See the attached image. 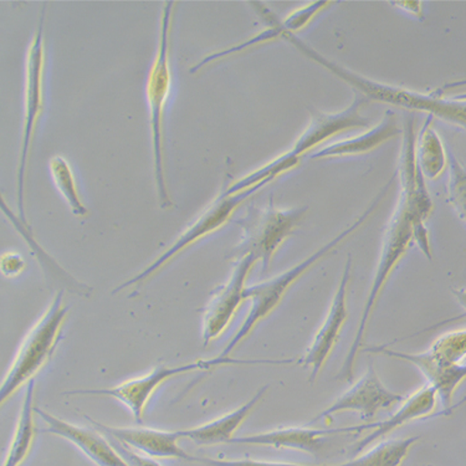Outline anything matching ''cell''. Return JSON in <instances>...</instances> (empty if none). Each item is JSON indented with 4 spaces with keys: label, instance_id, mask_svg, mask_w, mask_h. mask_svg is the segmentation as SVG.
<instances>
[{
    "label": "cell",
    "instance_id": "obj_1",
    "mask_svg": "<svg viewBox=\"0 0 466 466\" xmlns=\"http://www.w3.org/2000/svg\"><path fill=\"white\" fill-rule=\"evenodd\" d=\"M396 177L397 175H394L392 178H390V182H388L387 185L383 187V189L380 190L379 196H377L376 198L373 199V202L370 203L369 208L360 214L351 226L343 229L341 233L329 240V243L322 245L319 249L314 251L311 255H309V257L305 258L304 260L300 261V263L288 268L284 273L268 279V280L258 282V284L251 285V287L247 288V291H245V299L250 301L249 312H248L247 318H245L244 322L241 323V326L239 329H238L236 335L231 338L229 343L226 346V349H224L223 352L218 357H222V359H228V357H230L231 353L234 352V350H236L241 342H244L245 339L249 338L258 323L263 322L268 316L273 314L275 309H278V306L281 304L282 300H284L288 291L294 287L296 281L300 280V279L304 277L309 270H311V268H314L316 264H319V261H322L323 258H328L329 255H331L332 253H335L338 248L341 247L345 241L349 240L353 234H356L360 228L369 222L373 214L380 208L383 200L386 199L388 192L392 188L394 180H396Z\"/></svg>",
    "mask_w": 466,
    "mask_h": 466
},
{
    "label": "cell",
    "instance_id": "obj_2",
    "mask_svg": "<svg viewBox=\"0 0 466 466\" xmlns=\"http://www.w3.org/2000/svg\"><path fill=\"white\" fill-rule=\"evenodd\" d=\"M367 102H369L367 98L357 95L353 98L352 104L342 111L329 114V112L319 111L316 108H309V124L289 151L278 156L267 165L258 167L249 175L234 180L233 183L223 188L222 192L226 196H234V194L253 188L265 180L273 182L279 177L296 168L308 153L309 155L314 153L316 149L319 148V145L328 139L336 137L343 132L351 131V129L367 127L370 125V120L363 115V107Z\"/></svg>",
    "mask_w": 466,
    "mask_h": 466
},
{
    "label": "cell",
    "instance_id": "obj_3",
    "mask_svg": "<svg viewBox=\"0 0 466 466\" xmlns=\"http://www.w3.org/2000/svg\"><path fill=\"white\" fill-rule=\"evenodd\" d=\"M175 5L176 2H166L163 6L157 53L149 69L147 85H146L152 135L153 169H155L159 206L162 209L171 208L173 204L165 175L163 118H165L166 104L172 87L171 33Z\"/></svg>",
    "mask_w": 466,
    "mask_h": 466
},
{
    "label": "cell",
    "instance_id": "obj_4",
    "mask_svg": "<svg viewBox=\"0 0 466 466\" xmlns=\"http://www.w3.org/2000/svg\"><path fill=\"white\" fill-rule=\"evenodd\" d=\"M416 243L414 240L413 219L410 210L402 199L398 200L396 209L386 231H384L382 249H380L379 265H377L372 285H370L369 296H367L365 306H363L362 316H360L359 328H357L355 338L349 353H347L345 362H343L339 379L343 380H352L353 369H355L357 356L362 349L365 342L367 329L372 319L374 309L388 280L402 261L404 255L410 250V245Z\"/></svg>",
    "mask_w": 466,
    "mask_h": 466
},
{
    "label": "cell",
    "instance_id": "obj_5",
    "mask_svg": "<svg viewBox=\"0 0 466 466\" xmlns=\"http://www.w3.org/2000/svg\"><path fill=\"white\" fill-rule=\"evenodd\" d=\"M69 308L64 302V290L57 291L42 318L24 339L12 366L0 388V404L8 402L20 388L35 379L49 362L59 345Z\"/></svg>",
    "mask_w": 466,
    "mask_h": 466
},
{
    "label": "cell",
    "instance_id": "obj_6",
    "mask_svg": "<svg viewBox=\"0 0 466 466\" xmlns=\"http://www.w3.org/2000/svg\"><path fill=\"white\" fill-rule=\"evenodd\" d=\"M292 360H233L230 357L222 359L216 357L210 360H199L196 362L186 363L180 366L158 365L149 373L139 376L137 379L126 380L118 386L104 388V390H75L65 393V396H105L111 397L124 404L136 423L144 421L145 410L153 394L167 380L175 379L182 374L210 370L217 367L228 365H290Z\"/></svg>",
    "mask_w": 466,
    "mask_h": 466
},
{
    "label": "cell",
    "instance_id": "obj_7",
    "mask_svg": "<svg viewBox=\"0 0 466 466\" xmlns=\"http://www.w3.org/2000/svg\"><path fill=\"white\" fill-rule=\"evenodd\" d=\"M306 213L308 207L277 208L273 200L263 208L250 209L240 222L243 234L233 257L238 260L245 255H253L258 263L260 261L263 274L267 273L275 254L300 227Z\"/></svg>",
    "mask_w": 466,
    "mask_h": 466
},
{
    "label": "cell",
    "instance_id": "obj_8",
    "mask_svg": "<svg viewBox=\"0 0 466 466\" xmlns=\"http://www.w3.org/2000/svg\"><path fill=\"white\" fill-rule=\"evenodd\" d=\"M46 6L40 15L39 25L30 43L25 66V91H24V122L22 147H20L18 175H16V197L19 217L28 223L25 212V177L28 171L30 149L37 121L44 108V69H46V43H44Z\"/></svg>",
    "mask_w": 466,
    "mask_h": 466
},
{
    "label": "cell",
    "instance_id": "obj_9",
    "mask_svg": "<svg viewBox=\"0 0 466 466\" xmlns=\"http://www.w3.org/2000/svg\"><path fill=\"white\" fill-rule=\"evenodd\" d=\"M270 183L271 180H265V182L260 183V185L245 190V192L234 194V196H226L223 192L220 193L219 196L200 213V216L177 238L175 243H173L168 249L163 251V253L159 255L158 258H156L148 267H146L141 273L135 275L134 278L129 279V280L121 284L120 287L116 288L112 294H117V292L124 291L126 289L144 284L145 281L155 277L163 268L175 260L179 254L188 249L193 244H196L197 241L204 239V238L213 234L214 231L219 230L220 228L226 226L245 200L249 199L255 193L263 189L264 187L270 185Z\"/></svg>",
    "mask_w": 466,
    "mask_h": 466
},
{
    "label": "cell",
    "instance_id": "obj_10",
    "mask_svg": "<svg viewBox=\"0 0 466 466\" xmlns=\"http://www.w3.org/2000/svg\"><path fill=\"white\" fill-rule=\"evenodd\" d=\"M416 141L414 120L407 118L404 122L402 149H400V166H398L397 172L400 185V199L406 204L411 219H413L414 240L421 253L431 260L433 251H431L427 222L433 213L434 204L430 190L427 188L425 177L417 163Z\"/></svg>",
    "mask_w": 466,
    "mask_h": 466
},
{
    "label": "cell",
    "instance_id": "obj_11",
    "mask_svg": "<svg viewBox=\"0 0 466 466\" xmlns=\"http://www.w3.org/2000/svg\"><path fill=\"white\" fill-rule=\"evenodd\" d=\"M258 8L255 9L260 18L265 22V28L250 36L249 39L244 40L236 46L226 47V49L219 51H213L202 57L196 65L190 67V73L196 74L203 70L208 65L217 63V61L227 59L237 54L243 53V51L253 49L263 44L275 42V40H282L287 34H295L306 28L309 23L312 22L319 15H321L323 10L329 8L333 5L332 2H312L308 3L301 8H298L289 15L287 18L280 19L270 12L268 8H264L261 3H253Z\"/></svg>",
    "mask_w": 466,
    "mask_h": 466
},
{
    "label": "cell",
    "instance_id": "obj_12",
    "mask_svg": "<svg viewBox=\"0 0 466 466\" xmlns=\"http://www.w3.org/2000/svg\"><path fill=\"white\" fill-rule=\"evenodd\" d=\"M258 260L253 255L238 258L226 284L218 289L216 294L204 309L202 339L203 345L208 346L214 339L222 336L236 318L238 309L243 305L247 282Z\"/></svg>",
    "mask_w": 466,
    "mask_h": 466
},
{
    "label": "cell",
    "instance_id": "obj_13",
    "mask_svg": "<svg viewBox=\"0 0 466 466\" xmlns=\"http://www.w3.org/2000/svg\"><path fill=\"white\" fill-rule=\"evenodd\" d=\"M403 400L402 394L393 392L384 386L374 369L373 360H370L363 376L341 394L331 406L323 410L312 423L329 420L336 414L349 413V411L359 414L363 420H370L380 411L390 410Z\"/></svg>",
    "mask_w": 466,
    "mask_h": 466
},
{
    "label": "cell",
    "instance_id": "obj_14",
    "mask_svg": "<svg viewBox=\"0 0 466 466\" xmlns=\"http://www.w3.org/2000/svg\"><path fill=\"white\" fill-rule=\"evenodd\" d=\"M351 268L352 258L349 257L345 268H343L338 290L333 295L328 315L323 319L321 328L319 329L314 339H312L311 345L309 346L305 356L299 362L309 369V380L311 382L318 379L323 367L328 363L333 350H335L339 338H341L347 319H349L350 311L349 305H347V295H349V284L351 280Z\"/></svg>",
    "mask_w": 466,
    "mask_h": 466
},
{
    "label": "cell",
    "instance_id": "obj_15",
    "mask_svg": "<svg viewBox=\"0 0 466 466\" xmlns=\"http://www.w3.org/2000/svg\"><path fill=\"white\" fill-rule=\"evenodd\" d=\"M367 352L390 357L417 367L428 380V384L437 390L439 400L445 410H451L455 392L466 380V365H449L437 359L430 350L420 353H408L388 349V346H377L370 347Z\"/></svg>",
    "mask_w": 466,
    "mask_h": 466
},
{
    "label": "cell",
    "instance_id": "obj_16",
    "mask_svg": "<svg viewBox=\"0 0 466 466\" xmlns=\"http://www.w3.org/2000/svg\"><path fill=\"white\" fill-rule=\"evenodd\" d=\"M363 431H365L363 430V424L346 428H328V430L311 427L278 428L274 431L236 437L230 441V444L290 449V451L318 455L322 451L326 438L335 434L360 433Z\"/></svg>",
    "mask_w": 466,
    "mask_h": 466
},
{
    "label": "cell",
    "instance_id": "obj_17",
    "mask_svg": "<svg viewBox=\"0 0 466 466\" xmlns=\"http://www.w3.org/2000/svg\"><path fill=\"white\" fill-rule=\"evenodd\" d=\"M87 418V420L108 438L115 439L118 443L134 451L147 455L153 459H182L193 461L194 457L189 455L179 445V431L153 430V428H122L98 423Z\"/></svg>",
    "mask_w": 466,
    "mask_h": 466
},
{
    "label": "cell",
    "instance_id": "obj_18",
    "mask_svg": "<svg viewBox=\"0 0 466 466\" xmlns=\"http://www.w3.org/2000/svg\"><path fill=\"white\" fill-rule=\"evenodd\" d=\"M36 416L46 424V433L56 435L70 441L96 466H129L110 439L100 431L79 427L53 416L42 408H35Z\"/></svg>",
    "mask_w": 466,
    "mask_h": 466
},
{
    "label": "cell",
    "instance_id": "obj_19",
    "mask_svg": "<svg viewBox=\"0 0 466 466\" xmlns=\"http://www.w3.org/2000/svg\"><path fill=\"white\" fill-rule=\"evenodd\" d=\"M438 400L437 390L431 384H424L416 392L411 393L410 397L404 398L397 410L390 414L387 420L366 423V431H370V434L362 441H357L355 447H353V452L360 454L376 441L386 438L387 435L400 430L404 425L431 417L438 406Z\"/></svg>",
    "mask_w": 466,
    "mask_h": 466
},
{
    "label": "cell",
    "instance_id": "obj_20",
    "mask_svg": "<svg viewBox=\"0 0 466 466\" xmlns=\"http://www.w3.org/2000/svg\"><path fill=\"white\" fill-rule=\"evenodd\" d=\"M268 386L260 388L243 406L224 414L222 417L216 418L208 423L198 425V427L178 431L180 438L189 439L198 447L230 444V441L236 438L237 431L240 430L241 425L253 413L258 402L263 400L265 393L268 392Z\"/></svg>",
    "mask_w": 466,
    "mask_h": 466
},
{
    "label": "cell",
    "instance_id": "obj_21",
    "mask_svg": "<svg viewBox=\"0 0 466 466\" xmlns=\"http://www.w3.org/2000/svg\"><path fill=\"white\" fill-rule=\"evenodd\" d=\"M402 134L398 126L397 116L392 110L384 114L382 121L369 131L363 132L355 137L341 139L333 144L322 146L309 155L312 159H326L333 157H345V156H359L372 152L374 149L396 138Z\"/></svg>",
    "mask_w": 466,
    "mask_h": 466
},
{
    "label": "cell",
    "instance_id": "obj_22",
    "mask_svg": "<svg viewBox=\"0 0 466 466\" xmlns=\"http://www.w3.org/2000/svg\"><path fill=\"white\" fill-rule=\"evenodd\" d=\"M34 392H35V380L26 387L15 434L10 441L3 466H22L32 452L36 437V410L34 407Z\"/></svg>",
    "mask_w": 466,
    "mask_h": 466
},
{
    "label": "cell",
    "instance_id": "obj_23",
    "mask_svg": "<svg viewBox=\"0 0 466 466\" xmlns=\"http://www.w3.org/2000/svg\"><path fill=\"white\" fill-rule=\"evenodd\" d=\"M416 157L425 179H437L448 168L449 152L441 135L433 127L431 116H428L417 136Z\"/></svg>",
    "mask_w": 466,
    "mask_h": 466
},
{
    "label": "cell",
    "instance_id": "obj_24",
    "mask_svg": "<svg viewBox=\"0 0 466 466\" xmlns=\"http://www.w3.org/2000/svg\"><path fill=\"white\" fill-rule=\"evenodd\" d=\"M420 437L388 439L341 464L319 466H402ZM319 466V465H318Z\"/></svg>",
    "mask_w": 466,
    "mask_h": 466
},
{
    "label": "cell",
    "instance_id": "obj_25",
    "mask_svg": "<svg viewBox=\"0 0 466 466\" xmlns=\"http://www.w3.org/2000/svg\"><path fill=\"white\" fill-rule=\"evenodd\" d=\"M2 209L3 212L8 216L10 222L15 224L16 230L22 234V237L25 239L26 243H28L29 247L32 248L33 253L36 255L37 261H42L43 268L47 271V277L63 278L64 280L66 281V284H69V287L73 289L74 292L80 295L90 296L91 289L75 280L74 278H71L70 274H67L60 265L56 263L54 258H51L49 255L43 250L40 244L34 239L32 229H30L28 223L23 222L19 216H15V214L5 206V199H2Z\"/></svg>",
    "mask_w": 466,
    "mask_h": 466
},
{
    "label": "cell",
    "instance_id": "obj_26",
    "mask_svg": "<svg viewBox=\"0 0 466 466\" xmlns=\"http://www.w3.org/2000/svg\"><path fill=\"white\" fill-rule=\"evenodd\" d=\"M50 175L53 177L57 190L66 200L67 206L74 216L86 217L88 209L81 199L79 187H77L76 179L70 163L63 156H54L49 163Z\"/></svg>",
    "mask_w": 466,
    "mask_h": 466
},
{
    "label": "cell",
    "instance_id": "obj_27",
    "mask_svg": "<svg viewBox=\"0 0 466 466\" xmlns=\"http://www.w3.org/2000/svg\"><path fill=\"white\" fill-rule=\"evenodd\" d=\"M430 351L437 359L452 366L465 365L466 329H455L439 336L430 347Z\"/></svg>",
    "mask_w": 466,
    "mask_h": 466
},
{
    "label": "cell",
    "instance_id": "obj_28",
    "mask_svg": "<svg viewBox=\"0 0 466 466\" xmlns=\"http://www.w3.org/2000/svg\"><path fill=\"white\" fill-rule=\"evenodd\" d=\"M448 169V203L466 224V168L452 152H449Z\"/></svg>",
    "mask_w": 466,
    "mask_h": 466
},
{
    "label": "cell",
    "instance_id": "obj_29",
    "mask_svg": "<svg viewBox=\"0 0 466 466\" xmlns=\"http://www.w3.org/2000/svg\"><path fill=\"white\" fill-rule=\"evenodd\" d=\"M202 462L207 466H318L308 464H298V462L287 461H258V459H212V458H196L194 461Z\"/></svg>",
    "mask_w": 466,
    "mask_h": 466
},
{
    "label": "cell",
    "instance_id": "obj_30",
    "mask_svg": "<svg viewBox=\"0 0 466 466\" xmlns=\"http://www.w3.org/2000/svg\"><path fill=\"white\" fill-rule=\"evenodd\" d=\"M110 441L129 466H162L156 459L149 458L147 455L134 451V449L126 447V445L118 443L115 439L110 438Z\"/></svg>",
    "mask_w": 466,
    "mask_h": 466
},
{
    "label": "cell",
    "instance_id": "obj_31",
    "mask_svg": "<svg viewBox=\"0 0 466 466\" xmlns=\"http://www.w3.org/2000/svg\"><path fill=\"white\" fill-rule=\"evenodd\" d=\"M26 263L22 255L18 253H5L0 258L2 274L6 278H15L25 270Z\"/></svg>",
    "mask_w": 466,
    "mask_h": 466
},
{
    "label": "cell",
    "instance_id": "obj_32",
    "mask_svg": "<svg viewBox=\"0 0 466 466\" xmlns=\"http://www.w3.org/2000/svg\"><path fill=\"white\" fill-rule=\"evenodd\" d=\"M390 5L398 6V8L410 13V15L416 16L418 19H424L423 3L421 2H393Z\"/></svg>",
    "mask_w": 466,
    "mask_h": 466
},
{
    "label": "cell",
    "instance_id": "obj_33",
    "mask_svg": "<svg viewBox=\"0 0 466 466\" xmlns=\"http://www.w3.org/2000/svg\"><path fill=\"white\" fill-rule=\"evenodd\" d=\"M461 87H466V80L454 81V83L444 85L443 87L435 90V93H437L438 95H444L445 93H447V91L452 90V88ZM452 97L457 98V100L466 101V93L455 95V96Z\"/></svg>",
    "mask_w": 466,
    "mask_h": 466
},
{
    "label": "cell",
    "instance_id": "obj_34",
    "mask_svg": "<svg viewBox=\"0 0 466 466\" xmlns=\"http://www.w3.org/2000/svg\"><path fill=\"white\" fill-rule=\"evenodd\" d=\"M452 295L455 296L459 304H461V308L465 309L466 312V289H454L451 291Z\"/></svg>",
    "mask_w": 466,
    "mask_h": 466
}]
</instances>
